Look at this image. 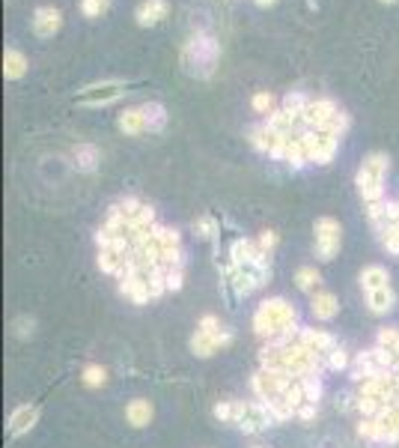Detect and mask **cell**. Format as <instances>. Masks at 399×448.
<instances>
[{
	"mask_svg": "<svg viewBox=\"0 0 399 448\" xmlns=\"http://www.w3.org/2000/svg\"><path fill=\"white\" fill-rule=\"evenodd\" d=\"M295 284H298V290H304V293H316L322 284V272L316 266H301L295 272Z\"/></svg>",
	"mask_w": 399,
	"mask_h": 448,
	"instance_id": "cell-25",
	"label": "cell"
},
{
	"mask_svg": "<svg viewBox=\"0 0 399 448\" xmlns=\"http://www.w3.org/2000/svg\"><path fill=\"white\" fill-rule=\"evenodd\" d=\"M378 371H382V367L376 365L373 349H364V353H358L355 362H352V380H355V383H364V380H369V376L378 374Z\"/></svg>",
	"mask_w": 399,
	"mask_h": 448,
	"instance_id": "cell-23",
	"label": "cell"
},
{
	"mask_svg": "<svg viewBox=\"0 0 399 448\" xmlns=\"http://www.w3.org/2000/svg\"><path fill=\"white\" fill-rule=\"evenodd\" d=\"M316 416H319V403H304V407L298 409V416H295V418H301V421H313Z\"/></svg>",
	"mask_w": 399,
	"mask_h": 448,
	"instance_id": "cell-46",
	"label": "cell"
},
{
	"mask_svg": "<svg viewBox=\"0 0 399 448\" xmlns=\"http://www.w3.org/2000/svg\"><path fill=\"white\" fill-rule=\"evenodd\" d=\"M116 129H120L122 134H129V138L147 132V116H143V105H138V108H125V111L116 116Z\"/></svg>",
	"mask_w": 399,
	"mask_h": 448,
	"instance_id": "cell-16",
	"label": "cell"
},
{
	"mask_svg": "<svg viewBox=\"0 0 399 448\" xmlns=\"http://www.w3.org/2000/svg\"><path fill=\"white\" fill-rule=\"evenodd\" d=\"M396 340H399V329H393V326L378 329V338H376V344H378V347L393 349V347H396Z\"/></svg>",
	"mask_w": 399,
	"mask_h": 448,
	"instance_id": "cell-42",
	"label": "cell"
},
{
	"mask_svg": "<svg viewBox=\"0 0 399 448\" xmlns=\"http://www.w3.org/2000/svg\"><path fill=\"white\" fill-rule=\"evenodd\" d=\"M378 242H382V248L387 254L399 257V224H385V227H378Z\"/></svg>",
	"mask_w": 399,
	"mask_h": 448,
	"instance_id": "cell-28",
	"label": "cell"
},
{
	"mask_svg": "<svg viewBox=\"0 0 399 448\" xmlns=\"http://www.w3.org/2000/svg\"><path fill=\"white\" fill-rule=\"evenodd\" d=\"M393 403H396V407H399V400H393Z\"/></svg>",
	"mask_w": 399,
	"mask_h": 448,
	"instance_id": "cell-50",
	"label": "cell"
},
{
	"mask_svg": "<svg viewBox=\"0 0 399 448\" xmlns=\"http://www.w3.org/2000/svg\"><path fill=\"white\" fill-rule=\"evenodd\" d=\"M349 125H352L349 114H346V111H343V108H340V111L334 114V120L328 123V129H325V132H328V134H334V138H343V134L349 132Z\"/></svg>",
	"mask_w": 399,
	"mask_h": 448,
	"instance_id": "cell-38",
	"label": "cell"
},
{
	"mask_svg": "<svg viewBox=\"0 0 399 448\" xmlns=\"http://www.w3.org/2000/svg\"><path fill=\"white\" fill-rule=\"evenodd\" d=\"M191 353L197 358H208V356H215L217 353V344H215V338L212 335H206V332H194L191 335Z\"/></svg>",
	"mask_w": 399,
	"mask_h": 448,
	"instance_id": "cell-27",
	"label": "cell"
},
{
	"mask_svg": "<svg viewBox=\"0 0 399 448\" xmlns=\"http://www.w3.org/2000/svg\"><path fill=\"white\" fill-rule=\"evenodd\" d=\"M212 416L221 421V425H233V400H217L215 409H212Z\"/></svg>",
	"mask_w": 399,
	"mask_h": 448,
	"instance_id": "cell-43",
	"label": "cell"
},
{
	"mask_svg": "<svg viewBox=\"0 0 399 448\" xmlns=\"http://www.w3.org/2000/svg\"><path fill=\"white\" fill-rule=\"evenodd\" d=\"M349 365H352V358H349V353L343 347L331 349V353L325 356V367H328V371H346Z\"/></svg>",
	"mask_w": 399,
	"mask_h": 448,
	"instance_id": "cell-36",
	"label": "cell"
},
{
	"mask_svg": "<svg viewBox=\"0 0 399 448\" xmlns=\"http://www.w3.org/2000/svg\"><path fill=\"white\" fill-rule=\"evenodd\" d=\"M298 344H304L307 349H313V353H319V356H328L331 349H337V338L331 335V332H325V329H310V326H301L298 329Z\"/></svg>",
	"mask_w": 399,
	"mask_h": 448,
	"instance_id": "cell-9",
	"label": "cell"
},
{
	"mask_svg": "<svg viewBox=\"0 0 399 448\" xmlns=\"http://www.w3.org/2000/svg\"><path fill=\"white\" fill-rule=\"evenodd\" d=\"M257 242H259V248H262V251H266V254H271V251H274V248H277V242H280V236H277V233H274V230H262V233H259V239H257Z\"/></svg>",
	"mask_w": 399,
	"mask_h": 448,
	"instance_id": "cell-45",
	"label": "cell"
},
{
	"mask_svg": "<svg viewBox=\"0 0 399 448\" xmlns=\"http://www.w3.org/2000/svg\"><path fill=\"white\" fill-rule=\"evenodd\" d=\"M387 167H391V159L385 152H369L364 156L355 176L358 194L364 197V203H378L385 201V179H387Z\"/></svg>",
	"mask_w": 399,
	"mask_h": 448,
	"instance_id": "cell-3",
	"label": "cell"
},
{
	"mask_svg": "<svg viewBox=\"0 0 399 448\" xmlns=\"http://www.w3.org/2000/svg\"><path fill=\"white\" fill-rule=\"evenodd\" d=\"M197 329H200V332H206V335H217V332H221L224 326H221V320H217L215 314H206V317H200Z\"/></svg>",
	"mask_w": 399,
	"mask_h": 448,
	"instance_id": "cell-44",
	"label": "cell"
},
{
	"mask_svg": "<svg viewBox=\"0 0 399 448\" xmlns=\"http://www.w3.org/2000/svg\"><path fill=\"white\" fill-rule=\"evenodd\" d=\"M27 72V57L18 48H6L3 51V78L6 81H18Z\"/></svg>",
	"mask_w": 399,
	"mask_h": 448,
	"instance_id": "cell-24",
	"label": "cell"
},
{
	"mask_svg": "<svg viewBox=\"0 0 399 448\" xmlns=\"http://www.w3.org/2000/svg\"><path fill=\"white\" fill-rule=\"evenodd\" d=\"M286 165L289 167H304V165H310V159H307V150H304V143H301V138H298V134H295V138H292V143H289V150H286Z\"/></svg>",
	"mask_w": 399,
	"mask_h": 448,
	"instance_id": "cell-30",
	"label": "cell"
},
{
	"mask_svg": "<svg viewBox=\"0 0 399 448\" xmlns=\"http://www.w3.org/2000/svg\"><path fill=\"white\" fill-rule=\"evenodd\" d=\"M378 3H396V0H378Z\"/></svg>",
	"mask_w": 399,
	"mask_h": 448,
	"instance_id": "cell-48",
	"label": "cell"
},
{
	"mask_svg": "<svg viewBox=\"0 0 399 448\" xmlns=\"http://www.w3.org/2000/svg\"><path fill=\"white\" fill-rule=\"evenodd\" d=\"M120 293L129 302H134V305H147L152 299L149 284H147V278H143V275H125V278H120Z\"/></svg>",
	"mask_w": 399,
	"mask_h": 448,
	"instance_id": "cell-13",
	"label": "cell"
},
{
	"mask_svg": "<svg viewBox=\"0 0 399 448\" xmlns=\"http://www.w3.org/2000/svg\"><path fill=\"white\" fill-rule=\"evenodd\" d=\"M358 436L360 439H369V442H385V430L378 425L376 416H360L358 421Z\"/></svg>",
	"mask_w": 399,
	"mask_h": 448,
	"instance_id": "cell-26",
	"label": "cell"
},
{
	"mask_svg": "<svg viewBox=\"0 0 399 448\" xmlns=\"http://www.w3.org/2000/svg\"><path fill=\"white\" fill-rule=\"evenodd\" d=\"M280 398H283L286 403H289V407H292L295 412L298 409H301L304 407V403H307V398H304V385H301V380H292V383H289L286 385V391L283 394H280Z\"/></svg>",
	"mask_w": 399,
	"mask_h": 448,
	"instance_id": "cell-31",
	"label": "cell"
},
{
	"mask_svg": "<svg viewBox=\"0 0 399 448\" xmlns=\"http://www.w3.org/2000/svg\"><path fill=\"white\" fill-rule=\"evenodd\" d=\"M355 407H358L360 416H378L385 403L378 398H369V394H355Z\"/></svg>",
	"mask_w": 399,
	"mask_h": 448,
	"instance_id": "cell-37",
	"label": "cell"
},
{
	"mask_svg": "<svg viewBox=\"0 0 399 448\" xmlns=\"http://www.w3.org/2000/svg\"><path fill=\"white\" fill-rule=\"evenodd\" d=\"M170 15V3L167 0H143V3L134 9V21L140 27H155Z\"/></svg>",
	"mask_w": 399,
	"mask_h": 448,
	"instance_id": "cell-12",
	"label": "cell"
},
{
	"mask_svg": "<svg viewBox=\"0 0 399 448\" xmlns=\"http://www.w3.org/2000/svg\"><path fill=\"white\" fill-rule=\"evenodd\" d=\"M185 284V266H167V293H179Z\"/></svg>",
	"mask_w": 399,
	"mask_h": 448,
	"instance_id": "cell-41",
	"label": "cell"
},
{
	"mask_svg": "<svg viewBox=\"0 0 399 448\" xmlns=\"http://www.w3.org/2000/svg\"><path fill=\"white\" fill-rule=\"evenodd\" d=\"M80 383L87 385V389H102L107 383V367L102 365H87L84 371H80Z\"/></svg>",
	"mask_w": 399,
	"mask_h": 448,
	"instance_id": "cell-29",
	"label": "cell"
},
{
	"mask_svg": "<svg viewBox=\"0 0 399 448\" xmlns=\"http://www.w3.org/2000/svg\"><path fill=\"white\" fill-rule=\"evenodd\" d=\"M125 93V81L120 78H105V81H96V84H87L78 90V102L80 105H89V108H102V105H111L116 102Z\"/></svg>",
	"mask_w": 399,
	"mask_h": 448,
	"instance_id": "cell-6",
	"label": "cell"
},
{
	"mask_svg": "<svg viewBox=\"0 0 399 448\" xmlns=\"http://www.w3.org/2000/svg\"><path fill=\"white\" fill-rule=\"evenodd\" d=\"M253 3H257V6H262V9H268V6H274L277 0H253Z\"/></svg>",
	"mask_w": 399,
	"mask_h": 448,
	"instance_id": "cell-47",
	"label": "cell"
},
{
	"mask_svg": "<svg viewBox=\"0 0 399 448\" xmlns=\"http://www.w3.org/2000/svg\"><path fill=\"white\" fill-rule=\"evenodd\" d=\"M393 305H396L393 287H378V290L367 293V308L373 314H387V311H393Z\"/></svg>",
	"mask_w": 399,
	"mask_h": 448,
	"instance_id": "cell-21",
	"label": "cell"
},
{
	"mask_svg": "<svg viewBox=\"0 0 399 448\" xmlns=\"http://www.w3.org/2000/svg\"><path fill=\"white\" fill-rule=\"evenodd\" d=\"M360 287H364V293H369V290H378V287H391V275H387V269L385 266H378V263H373V266H364L360 269Z\"/></svg>",
	"mask_w": 399,
	"mask_h": 448,
	"instance_id": "cell-20",
	"label": "cell"
},
{
	"mask_svg": "<svg viewBox=\"0 0 399 448\" xmlns=\"http://www.w3.org/2000/svg\"><path fill=\"white\" fill-rule=\"evenodd\" d=\"M250 448H266V445H250Z\"/></svg>",
	"mask_w": 399,
	"mask_h": 448,
	"instance_id": "cell-49",
	"label": "cell"
},
{
	"mask_svg": "<svg viewBox=\"0 0 399 448\" xmlns=\"http://www.w3.org/2000/svg\"><path fill=\"white\" fill-rule=\"evenodd\" d=\"M63 27V15L60 9L54 6H39L33 12V33L39 36V39H51V36H57Z\"/></svg>",
	"mask_w": 399,
	"mask_h": 448,
	"instance_id": "cell-10",
	"label": "cell"
},
{
	"mask_svg": "<svg viewBox=\"0 0 399 448\" xmlns=\"http://www.w3.org/2000/svg\"><path fill=\"white\" fill-rule=\"evenodd\" d=\"M248 143L257 152H262V156H271V150H274V143H277V132L271 129L268 123L250 125V129H248Z\"/></svg>",
	"mask_w": 399,
	"mask_h": 448,
	"instance_id": "cell-14",
	"label": "cell"
},
{
	"mask_svg": "<svg viewBox=\"0 0 399 448\" xmlns=\"http://www.w3.org/2000/svg\"><path fill=\"white\" fill-rule=\"evenodd\" d=\"M111 6V0H80V12L87 18H102Z\"/></svg>",
	"mask_w": 399,
	"mask_h": 448,
	"instance_id": "cell-40",
	"label": "cell"
},
{
	"mask_svg": "<svg viewBox=\"0 0 399 448\" xmlns=\"http://www.w3.org/2000/svg\"><path fill=\"white\" fill-rule=\"evenodd\" d=\"M143 116H147L149 134H161L167 129V108L161 102H143Z\"/></svg>",
	"mask_w": 399,
	"mask_h": 448,
	"instance_id": "cell-22",
	"label": "cell"
},
{
	"mask_svg": "<svg viewBox=\"0 0 399 448\" xmlns=\"http://www.w3.org/2000/svg\"><path fill=\"white\" fill-rule=\"evenodd\" d=\"M307 102H310V96H307V93H301V90H289V93L283 96V105H280V108H286L289 114H304Z\"/></svg>",
	"mask_w": 399,
	"mask_h": 448,
	"instance_id": "cell-32",
	"label": "cell"
},
{
	"mask_svg": "<svg viewBox=\"0 0 399 448\" xmlns=\"http://www.w3.org/2000/svg\"><path fill=\"white\" fill-rule=\"evenodd\" d=\"M378 425H382L385 430V442L387 445H396L399 442V407L396 403H387V407H382V412H378Z\"/></svg>",
	"mask_w": 399,
	"mask_h": 448,
	"instance_id": "cell-19",
	"label": "cell"
},
{
	"mask_svg": "<svg viewBox=\"0 0 399 448\" xmlns=\"http://www.w3.org/2000/svg\"><path fill=\"white\" fill-rule=\"evenodd\" d=\"M337 311H340V302H337V296H334V293L316 290L310 296V314L316 320H334V317H337Z\"/></svg>",
	"mask_w": 399,
	"mask_h": 448,
	"instance_id": "cell-15",
	"label": "cell"
},
{
	"mask_svg": "<svg viewBox=\"0 0 399 448\" xmlns=\"http://www.w3.org/2000/svg\"><path fill=\"white\" fill-rule=\"evenodd\" d=\"M298 311L295 305L283 299V296H271V299H262L259 308L253 311V332L262 338V340H274V338H295L298 340Z\"/></svg>",
	"mask_w": 399,
	"mask_h": 448,
	"instance_id": "cell-1",
	"label": "cell"
},
{
	"mask_svg": "<svg viewBox=\"0 0 399 448\" xmlns=\"http://www.w3.org/2000/svg\"><path fill=\"white\" fill-rule=\"evenodd\" d=\"M301 385H304L307 403H319L322 400V380H319V376H304Z\"/></svg>",
	"mask_w": 399,
	"mask_h": 448,
	"instance_id": "cell-39",
	"label": "cell"
},
{
	"mask_svg": "<svg viewBox=\"0 0 399 448\" xmlns=\"http://www.w3.org/2000/svg\"><path fill=\"white\" fill-rule=\"evenodd\" d=\"M262 254H266V251L259 248L257 239L239 236V239H233V245H230V266H250V263H257Z\"/></svg>",
	"mask_w": 399,
	"mask_h": 448,
	"instance_id": "cell-11",
	"label": "cell"
},
{
	"mask_svg": "<svg viewBox=\"0 0 399 448\" xmlns=\"http://www.w3.org/2000/svg\"><path fill=\"white\" fill-rule=\"evenodd\" d=\"M233 425L241 434H259V430L277 425V421L262 400H233Z\"/></svg>",
	"mask_w": 399,
	"mask_h": 448,
	"instance_id": "cell-4",
	"label": "cell"
},
{
	"mask_svg": "<svg viewBox=\"0 0 399 448\" xmlns=\"http://www.w3.org/2000/svg\"><path fill=\"white\" fill-rule=\"evenodd\" d=\"M179 63H182L185 75L191 78H212L217 63H221V42L208 30H197L182 42L179 48Z\"/></svg>",
	"mask_w": 399,
	"mask_h": 448,
	"instance_id": "cell-2",
	"label": "cell"
},
{
	"mask_svg": "<svg viewBox=\"0 0 399 448\" xmlns=\"http://www.w3.org/2000/svg\"><path fill=\"white\" fill-rule=\"evenodd\" d=\"M313 233H316V257L325 260V263L337 257V251L343 245V227H340V221L331 218V215H322V218H316Z\"/></svg>",
	"mask_w": 399,
	"mask_h": 448,
	"instance_id": "cell-5",
	"label": "cell"
},
{
	"mask_svg": "<svg viewBox=\"0 0 399 448\" xmlns=\"http://www.w3.org/2000/svg\"><path fill=\"white\" fill-rule=\"evenodd\" d=\"M337 111H340V105L334 102V99H325V96L310 99L301 114V123H304V129H310V132H325Z\"/></svg>",
	"mask_w": 399,
	"mask_h": 448,
	"instance_id": "cell-7",
	"label": "cell"
},
{
	"mask_svg": "<svg viewBox=\"0 0 399 448\" xmlns=\"http://www.w3.org/2000/svg\"><path fill=\"white\" fill-rule=\"evenodd\" d=\"M36 421H39V407L36 403H21V407H15L12 412H9V436H24V434H30V430L36 427Z\"/></svg>",
	"mask_w": 399,
	"mask_h": 448,
	"instance_id": "cell-8",
	"label": "cell"
},
{
	"mask_svg": "<svg viewBox=\"0 0 399 448\" xmlns=\"http://www.w3.org/2000/svg\"><path fill=\"white\" fill-rule=\"evenodd\" d=\"M250 108H253L257 114H266V116H268L271 111H277V108H274V96H271L268 90H257V93L250 96Z\"/></svg>",
	"mask_w": 399,
	"mask_h": 448,
	"instance_id": "cell-33",
	"label": "cell"
},
{
	"mask_svg": "<svg viewBox=\"0 0 399 448\" xmlns=\"http://www.w3.org/2000/svg\"><path fill=\"white\" fill-rule=\"evenodd\" d=\"M72 159H75V167L80 174H96L98 170V161H102V152L93 143H78L75 150H72Z\"/></svg>",
	"mask_w": 399,
	"mask_h": 448,
	"instance_id": "cell-17",
	"label": "cell"
},
{
	"mask_svg": "<svg viewBox=\"0 0 399 448\" xmlns=\"http://www.w3.org/2000/svg\"><path fill=\"white\" fill-rule=\"evenodd\" d=\"M125 418H129L131 427H147L152 418H155V407L147 400V398H134L129 400V407H125Z\"/></svg>",
	"mask_w": 399,
	"mask_h": 448,
	"instance_id": "cell-18",
	"label": "cell"
},
{
	"mask_svg": "<svg viewBox=\"0 0 399 448\" xmlns=\"http://www.w3.org/2000/svg\"><path fill=\"white\" fill-rule=\"evenodd\" d=\"M194 233L200 239H215L217 236V221L212 215H200V218H194Z\"/></svg>",
	"mask_w": 399,
	"mask_h": 448,
	"instance_id": "cell-35",
	"label": "cell"
},
{
	"mask_svg": "<svg viewBox=\"0 0 399 448\" xmlns=\"http://www.w3.org/2000/svg\"><path fill=\"white\" fill-rule=\"evenodd\" d=\"M33 332H36V320L30 317V314H21V317L12 320V335H15L18 340L33 338Z\"/></svg>",
	"mask_w": 399,
	"mask_h": 448,
	"instance_id": "cell-34",
	"label": "cell"
}]
</instances>
